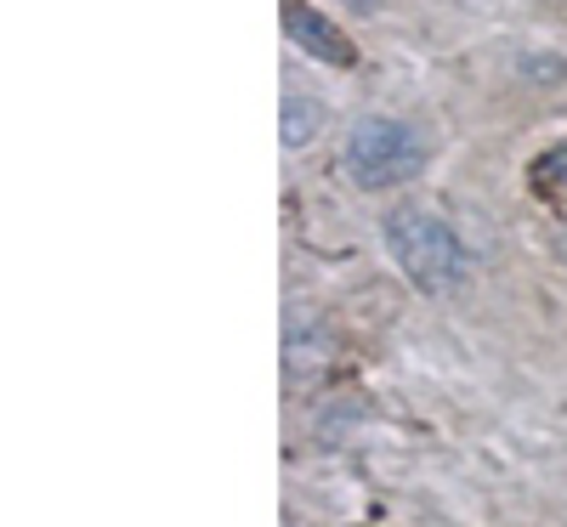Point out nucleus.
<instances>
[{"label":"nucleus","mask_w":567,"mask_h":527,"mask_svg":"<svg viewBox=\"0 0 567 527\" xmlns=\"http://www.w3.org/2000/svg\"><path fill=\"white\" fill-rule=\"evenodd\" d=\"M284 29H290V40L301 45L307 58H318L329 69H352L358 63V45L329 23L318 7H307V0H284Z\"/></svg>","instance_id":"3"},{"label":"nucleus","mask_w":567,"mask_h":527,"mask_svg":"<svg viewBox=\"0 0 567 527\" xmlns=\"http://www.w3.org/2000/svg\"><path fill=\"white\" fill-rule=\"evenodd\" d=\"M278 131H284V148H307V142L323 131V103L307 97V91H284V120H278Z\"/></svg>","instance_id":"4"},{"label":"nucleus","mask_w":567,"mask_h":527,"mask_svg":"<svg viewBox=\"0 0 567 527\" xmlns=\"http://www.w3.org/2000/svg\"><path fill=\"white\" fill-rule=\"evenodd\" d=\"M341 170L352 187L363 194H386V187H403L425 170V136L409 120L392 114H363L347 142H341Z\"/></svg>","instance_id":"2"},{"label":"nucleus","mask_w":567,"mask_h":527,"mask_svg":"<svg viewBox=\"0 0 567 527\" xmlns=\"http://www.w3.org/2000/svg\"><path fill=\"white\" fill-rule=\"evenodd\" d=\"M381 245L398 261V272L414 283L420 296H454L471 278V250L460 245V232L425 205H398L381 221Z\"/></svg>","instance_id":"1"},{"label":"nucleus","mask_w":567,"mask_h":527,"mask_svg":"<svg viewBox=\"0 0 567 527\" xmlns=\"http://www.w3.org/2000/svg\"><path fill=\"white\" fill-rule=\"evenodd\" d=\"M347 7H352V12H374V7H381V0H347Z\"/></svg>","instance_id":"6"},{"label":"nucleus","mask_w":567,"mask_h":527,"mask_svg":"<svg viewBox=\"0 0 567 527\" xmlns=\"http://www.w3.org/2000/svg\"><path fill=\"white\" fill-rule=\"evenodd\" d=\"M561 182H567V148L539 154V159H534V187H539V194H556Z\"/></svg>","instance_id":"5"}]
</instances>
